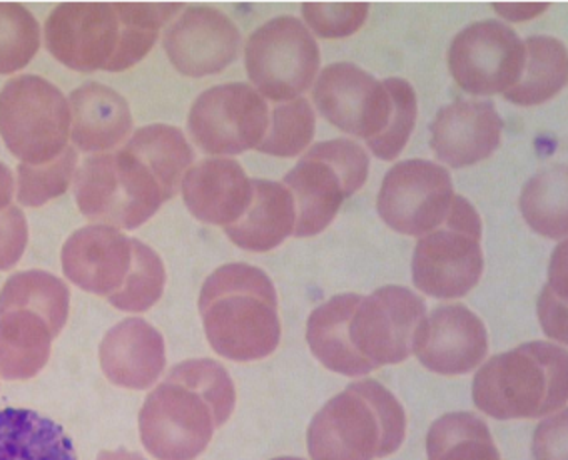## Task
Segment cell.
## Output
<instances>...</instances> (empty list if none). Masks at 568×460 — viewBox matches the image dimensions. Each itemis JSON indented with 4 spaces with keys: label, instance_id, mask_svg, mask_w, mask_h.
Segmentation results:
<instances>
[{
    "label": "cell",
    "instance_id": "cell-1",
    "mask_svg": "<svg viewBox=\"0 0 568 460\" xmlns=\"http://www.w3.org/2000/svg\"><path fill=\"white\" fill-rule=\"evenodd\" d=\"M181 129L151 124L114 153L89 156L74 174V196L94 225L134 231L171 201L193 164Z\"/></svg>",
    "mask_w": 568,
    "mask_h": 460
},
{
    "label": "cell",
    "instance_id": "cell-2",
    "mask_svg": "<svg viewBox=\"0 0 568 460\" xmlns=\"http://www.w3.org/2000/svg\"><path fill=\"white\" fill-rule=\"evenodd\" d=\"M425 318V300L405 287L378 288L371 297L346 293L313 310L306 343L328 370L365 377L405 362Z\"/></svg>",
    "mask_w": 568,
    "mask_h": 460
},
{
    "label": "cell",
    "instance_id": "cell-3",
    "mask_svg": "<svg viewBox=\"0 0 568 460\" xmlns=\"http://www.w3.org/2000/svg\"><path fill=\"white\" fill-rule=\"evenodd\" d=\"M181 9L174 2H62L47 21L44 41L72 71H129Z\"/></svg>",
    "mask_w": 568,
    "mask_h": 460
},
{
    "label": "cell",
    "instance_id": "cell-4",
    "mask_svg": "<svg viewBox=\"0 0 568 460\" xmlns=\"http://www.w3.org/2000/svg\"><path fill=\"white\" fill-rule=\"evenodd\" d=\"M229 370L211 358L184 360L149 395L139 415L144 449L159 460H194L233 415Z\"/></svg>",
    "mask_w": 568,
    "mask_h": 460
},
{
    "label": "cell",
    "instance_id": "cell-5",
    "mask_svg": "<svg viewBox=\"0 0 568 460\" xmlns=\"http://www.w3.org/2000/svg\"><path fill=\"white\" fill-rule=\"evenodd\" d=\"M199 310L204 335L216 355L236 362L271 357L281 343L276 290L253 265L233 263L204 280Z\"/></svg>",
    "mask_w": 568,
    "mask_h": 460
},
{
    "label": "cell",
    "instance_id": "cell-6",
    "mask_svg": "<svg viewBox=\"0 0 568 460\" xmlns=\"http://www.w3.org/2000/svg\"><path fill=\"white\" fill-rule=\"evenodd\" d=\"M405 437V409L395 395L376 380H361L316 412L306 442L313 460H376L400 449Z\"/></svg>",
    "mask_w": 568,
    "mask_h": 460
},
{
    "label": "cell",
    "instance_id": "cell-7",
    "mask_svg": "<svg viewBox=\"0 0 568 460\" xmlns=\"http://www.w3.org/2000/svg\"><path fill=\"white\" fill-rule=\"evenodd\" d=\"M71 290L44 270L12 275L0 290V377L29 380L49 365L69 318Z\"/></svg>",
    "mask_w": 568,
    "mask_h": 460
},
{
    "label": "cell",
    "instance_id": "cell-8",
    "mask_svg": "<svg viewBox=\"0 0 568 460\" xmlns=\"http://www.w3.org/2000/svg\"><path fill=\"white\" fill-rule=\"evenodd\" d=\"M567 372L565 348L532 340L487 360L473 382V399L493 419H540L565 409Z\"/></svg>",
    "mask_w": 568,
    "mask_h": 460
},
{
    "label": "cell",
    "instance_id": "cell-9",
    "mask_svg": "<svg viewBox=\"0 0 568 460\" xmlns=\"http://www.w3.org/2000/svg\"><path fill=\"white\" fill-rule=\"evenodd\" d=\"M368 168V156L361 144L346 139L315 144L284 176V186L295 201L293 235L305 238L323 233L346 198L363 188Z\"/></svg>",
    "mask_w": 568,
    "mask_h": 460
},
{
    "label": "cell",
    "instance_id": "cell-10",
    "mask_svg": "<svg viewBox=\"0 0 568 460\" xmlns=\"http://www.w3.org/2000/svg\"><path fill=\"white\" fill-rule=\"evenodd\" d=\"M483 223L465 196L455 195L447 218L420 236L413 255V283L428 297L455 300L477 287L483 256Z\"/></svg>",
    "mask_w": 568,
    "mask_h": 460
},
{
    "label": "cell",
    "instance_id": "cell-11",
    "mask_svg": "<svg viewBox=\"0 0 568 460\" xmlns=\"http://www.w3.org/2000/svg\"><path fill=\"white\" fill-rule=\"evenodd\" d=\"M69 103L52 82L27 74L4 84L0 91V136L22 163H51L69 146Z\"/></svg>",
    "mask_w": 568,
    "mask_h": 460
},
{
    "label": "cell",
    "instance_id": "cell-12",
    "mask_svg": "<svg viewBox=\"0 0 568 460\" xmlns=\"http://www.w3.org/2000/svg\"><path fill=\"white\" fill-rule=\"evenodd\" d=\"M244 59L254 91L276 103L301 99L321 67L318 44L295 17H278L256 29Z\"/></svg>",
    "mask_w": 568,
    "mask_h": 460
},
{
    "label": "cell",
    "instance_id": "cell-13",
    "mask_svg": "<svg viewBox=\"0 0 568 460\" xmlns=\"http://www.w3.org/2000/svg\"><path fill=\"white\" fill-rule=\"evenodd\" d=\"M271 111L244 82L204 91L189 113V131L206 154L233 156L256 149L268 129Z\"/></svg>",
    "mask_w": 568,
    "mask_h": 460
},
{
    "label": "cell",
    "instance_id": "cell-14",
    "mask_svg": "<svg viewBox=\"0 0 568 460\" xmlns=\"http://www.w3.org/2000/svg\"><path fill=\"white\" fill-rule=\"evenodd\" d=\"M455 198L447 168L430 161H403L386 173L378 215L396 233L425 236L447 218Z\"/></svg>",
    "mask_w": 568,
    "mask_h": 460
},
{
    "label": "cell",
    "instance_id": "cell-15",
    "mask_svg": "<svg viewBox=\"0 0 568 460\" xmlns=\"http://www.w3.org/2000/svg\"><path fill=\"white\" fill-rule=\"evenodd\" d=\"M525 42L507 24L475 22L458 32L448 49V69L458 86L470 94H497L518 81Z\"/></svg>",
    "mask_w": 568,
    "mask_h": 460
},
{
    "label": "cell",
    "instance_id": "cell-16",
    "mask_svg": "<svg viewBox=\"0 0 568 460\" xmlns=\"http://www.w3.org/2000/svg\"><path fill=\"white\" fill-rule=\"evenodd\" d=\"M142 245L112 226H84L62 246V270L72 285L111 300L129 287Z\"/></svg>",
    "mask_w": 568,
    "mask_h": 460
},
{
    "label": "cell",
    "instance_id": "cell-17",
    "mask_svg": "<svg viewBox=\"0 0 568 460\" xmlns=\"http://www.w3.org/2000/svg\"><path fill=\"white\" fill-rule=\"evenodd\" d=\"M316 109L326 121L345 133L375 141L390 113V91L386 82L351 62H336L321 72L313 92Z\"/></svg>",
    "mask_w": 568,
    "mask_h": 460
},
{
    "label": "cell",
    "instance_id": "cell-18",
    "mask_svg": "<svg viewBox=\"0 0 568 460\" xmlns=\"http://www.w3.org/2000/svg\"><path fill=\"white\" fill-rule=\"evenodd\" d=\"M241 49V32L226 14L211 7H191L169 27L164 51L174 69L193 79L229 69Z\"/></svg>",
    "mask_w": 568,
    "mask_h": 460
},
{
    "label": "cell",
    "instance_id": "cell-19",
    "mask_svg": "<svg viewBox=\"0 0 568 460\" xmlns=\"http://www.w3.org/2000/svg\"><path fill=\"white\" fill-rule=\"evenodd\" d=\"M413 352L437 375H467L487 357V328L465 305H447L426 315Z\"/></svg>",
    "mask_w": 568,
    "mask_h": 460
},
{
    "label": "cell",
    "instance_id": "cell-20",
    "mask_svg": "<svg viewBox=\"0 0 568 460\" xmlns=\"http://www.w3.org/2000/svg\"><path fill=\"white\" fill-rule=\"evenodd\" d=\"M430 146L453 168L480 163L500 144L503 119L488 101H457L438 111L430 124Z\"/></svg>",
    "mask_w": 568,
    "mask_h": 460
},
{
    "label": "cell",
    "instance_id": "cell-21",
    "mask_svg": "<svg viewBox=\"0 0 568 460\" xmlns=\"http://www.w3.org/2000/svg\"><path fill=\"white\" fill-rule=\"evenodd\" d=\"M102 372L122 389L144 390L153 387L166 365L164 338L142 318H126L102 338Z\"/></svg>",
    "mask_w": 568,
    "mask_h": 460
},
{
    "label": "cell",
    "instance_id": "cell-22",
    "mask_svg": "<svg viewBox=\"0 0 568 460\" xmlns=\"http://www.w3.org/2000/svg\"><path fill=\"white\" fill-rule=\"evenodd\" d=\"M184 205L204 225L229 226L251 201V178L233 159H204L184 174Z\"/></svg>",
    "mask_w": 568,
    "mask_h": 460
},
{
    "label": "cell",
    "instance_id": "cell-23",
    "mask_svg": "<svg viewBox=\"0 0 568 460\" xmlns=\"http://www.w3.org/2000/svg\"><path fill=\"white\" fill-rule=\"evenodd\" d=\"M69 111L72 143L82 153L111 151L131 133V106L101 82H87L72 92Z\"/></svg>",
    "mask_w": 568,
    "mask_h": 460
},
{
    "label": "cell",
    "instance_id": "cell-24",
    "mask_svg": "<svg viewBox=\"0 0 568 460\" xmlns=\"http://www.w3.org/2000/svg\"><path fill=\"white\" fill-rule=\"evenodd\" d=\"M295 201L283 183L251 178V201L243 216L224 233L251 253H268L295 233Z\"/></svg>",
    "mask_w": 568,
    "mask_h": 460
},
{
    "label": "cell",
    "instance_id": "cell-25",
    "mask_svg": "<svg viewBox=\"0 0 568 460\" xmlns=\"http://www.w3.org/2000/svg\"><path fill=\"white\" fill-rule=\"evenodd\" d=\"M0 460H79L59 422L29 409L0 410Z\"/></svg>",
    "mask_w": 568,
    "mask_h": 460
},
{
    "label": "cell",
    "instance_id": "cell-26",
    "mask_svg": "<svg viewBox=\"0 0 568 460\" xmlns=\"http://www.w3.org/2000/svg\"><path fill=\"white\" fill-rule=\"evenodd\" d=\"M567 47L552 37H530L520 76L503 96L518 106L547 103L567 86Z\"/></svg>",
    "mask_w": 568,
    "mask_h": 460
},
{
    "label": "cell",
    "instance_id": "cell-27",
    "mask_svg": "<svg viewBox=\"0 0 568 460\" xmlns=\"http://www.w3.org/2000/svg\"><path fill=\"white\" fill-rule=\"evenodd\" d=\"M428 460H500L487 422L470 412H450L426 435Z\"/></svg>",
    "mask_w": 568,
    "mask_h": 460
},
{
    "label": "cell",
    "instance_id": "cell-28",
    "mask_svg": "<svg viewBox=\"0 0 568 460\" xmlns=\"http://www.w3.org/2000/svg\"><path fill=\"white\" fill-rule=\"evenodd\" d=\"M520 211L538 235L567 236V164H555L535 174L523 188Z\"/></svg>",
    "mask_w": 568,
    "mask_h": 460
},
{
    "label": "cell",
    "instance_id": "cell-29",
    "mask_svg": "<svg viewBox=\"0 0 568 460\" xmlns=\"http://www.w3.org/2000/svg\"><path fill=\"white\" fill-rule=\"evenodd\" d=\"M315 124V111L306 99L278 104L271 111L268 129L256 151L281 159L298 156L313 141Z\"/></svg>",
    "mask_w": 568,
    "mask_h": 460
},
{
    "label": "cell",
    "instance_id": "cell-30",
    "mask_svg": "<svg viewBox=\"0 0 568 460\" xmlns=\"http://www.w3.org/2000/svg\"><path fill=\"white\" fill-rule=\"evenodd\" d=\"M41 49V27L19 2H0V74L22 71Z\"/></svg>",
    "mask_w": 568,
    "mask_h": 460
},
{
    "label": "cell",
    "instance_id": "cell-31",
    "mask_svg": "<svg viewBox=\"0 0 568 460\" xmlns=\"http://www.w3.org/2000/svg\"><path fill=\"white\" fill-rule=\"evenodd\" d=\"M77 174V151L67 146L61 156L47 164L21 163L19 166V203L24 206H42L62 196Z\"/></svg>",
    "mask_w": 568,
    "mask_h": 460
},
{
    "label": "cell",
    "instance_id": "cell-32",
    "mask_svg": "<svg viewBox=\"0 0 568 460\" xmlns=\"http://www.w3.org/2000/svg\"><path fill=\"white\" fill-rule=\"evenodd\" d=\"M390 91V113L386 116L385 129L371 141L368 149L383 161H395L405 151L416 123V92L410 82L403 79H386Z\"/></svg>",
    "mask_w": 568,
    "mask_h": 460
},
{
    "label": "cell",
    "instance_id": "cell-33",
    "mask_svg": "<svg viewBox=\"0 0 568 460\" xmlns=\"http://www.w3.org/2000/svg\"><path fill=\"white\" fill-rule=\"evenodd\" d=\"M166 273L161 256L149 245H142L139 265L132 275L129 287L119 297L111 298L112 307L124 313H144L153 308L164 293Z\"/></svg>",
    "mask_w": 568,
    "mask_h": 460
},
{
    "label": "cell",
    "instance_id": "cell-34",
    "mask_svg": "<svg viewBox=\"0 0 568 460\" xmlns=\"http://www.w3.org/2000/svg\"><path fill=\"white\" fill-rule=\"evenodd\" d=\"M306 27L321 39H345L363 29L368 17L366 2H305Z\"/></svg>",
    "mask_w": 568,
    "mask_h": 460
},
{
    "label": "cell",
    "instance_id": "cell-35",
    "mask_svg": "<svg viewBox=\"0 0 568 460\" xmlns=\"http://www.w3.org/2000/svg\"><path fill=\"white\" fill-rule=\"evenodd\" d=\"M29 243L27 216L19 206L0 211V270H9L24 255Z\"/></svg>",
    "mask_w": 568,
    "mask_h": 460
},
{
    "label": "cell",
    "instance_id": "cell-36",
    "mask_svg": "<svg viewBox=\"0 0 568 460\" xmlns=\"http://www.w3.org/2000/svg\"><path fill=\"white\" fill-rule=\"evenodd\" d=\"M532 454L537 460H567V412L540 422L535 432Z\"/></svg>",
    "mask_w": 568,
    "mask_h": 460
},
{
    "label": "cell",
    "instance_id": "cell-37",
    "mask_svg": "<svg viewBox=\"0 0 568 460\" xmlns=\"http://www.w3.org/2000/svg\"><path fill=\"white\" fill-rule=\"evenodd\" d=\"M12 195H14V176L7 164L0 163V211L11 206Z\"/></svg>",
    "mask_w": 568,
    "mask_h": 460
},
{
    "label": "cell",
    "instance_id": "cell-38",
    "mask_svg": "<svg viewBox=\"0 0 568 460\" xmlns=\"http://www.w3.org/2000/svg\"><path fill=\"white\" fill-rule=\"evenodd\" d=\"M97 460H146L139 452H131V450H102Z\"/></svg>",
    "mask_w": 568,
    "mask_h": 460
},
{
    "label": "cell",
    "instance_id": "cell-39",
    "mask_svg": "<svg viewBox=\"0 0 568 460\" xmlns=\"http://www.w3.org/2000/svg\"><path fill=\"white\" fill-rule=\"evenodd\" d=\"M273 460H303V459H296V457H281V459H273Z\"/></svg>",
    "mask_w": 568,
    "mask_h": 460
}]
</instances>
